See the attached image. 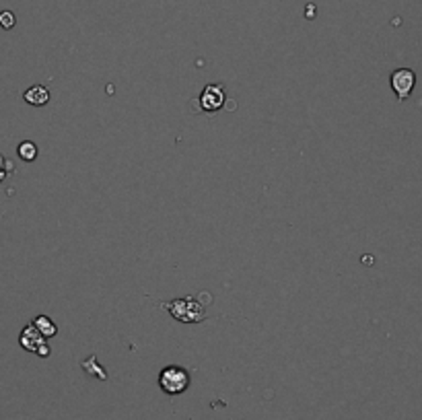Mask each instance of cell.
<instances>
[{"instance_id": "6da1fadb", "label": "cell", "mask_w": 422, "mask_h": 420, "mask_svg": "<svg viewBox=\"0 0 422 420\" xmlns=\"http://www.w3.org/2000/svg\"><path fill=\"white\" fill-rule=\"evenodd\" d=\"M163 309L169 311V315L182 324H200L209 317L204 305L200 303L196 297H180L173 301H163L161 303Z\"/></svg>"}, {"instance_id": "7a4b0ae2", "label": "cell", "mask_w": 422, "mask_h": 420, "mask_svg": "<svg viewBox=\"0 0 422 420\" xmlns=\"http://www.w3.org/2000/svg\"><path fill=\"white\" fill-rule=\"evenodd\" d=\"M159 385L167 396H177L184 394L189 385V373L184 367L169 365L159 373Z\"/></svg>"}, {"instance_id": "3957f363", "label": "cell", "mask_w": 422, "mask_h": 420, "mask_svg": "<svg viewBox=\"0 0 422 420\" xmlns=\"http://www.w3.org/2000/svg\"><path fill=\"white\" fill-rule=\"evenodd\" d=\"M389 85L399 101H406L416 87V72L410 69L394 70L389 74Z\"/></svg>"}, {"instance_id": "277c9868", "label": "cell", "mask_w": 422, "mask_h": 420, "mask_svg": "<svg viewBox=\"0 0 422 420\" xmlns=\"http://www.w3.org/2000/svg\"><path fill=\"white\" fill-rule=\"evenodd\" d=\"M19 344H21V349L29 350V352H35V354H40V356H49V346H47L46 338L35 329L33 324H29V326L23 327V332H21V336H19Z\"/></svg>"}, {"instance_id": "5b68a950", "label": "cell", "mask_w": 422, "mask_h": 420, "mask_svg": "<svg viewBox=\"0 0 422 420\" xmlns=\"http://www.w3.org/2000/svg\"><path fill=\"white\" fill-rule=\"evenodd\" d=\"M200 107L209 114L218 112L225 105V89L223 85H206L200 93Z\"/></svg>"}, {"instance_id": "8992f818", "label": "cell", "mask_w": 422, "mask_h": 420, "mask_svg": "<svg viewBox=\"0 0 422 420\" xmlns=\"http://www.w3.org/2000/svg\"><path fill=\"white\" fill-rule=\"evenodd\" d=\"M23 99L29 105H35V107H42L49 101V91H47L44 85H33L29 87L23 93Z\"/></svg>"}, {"instance_id": "52a82bcc", "label": "cell", "mask_w": 422, "mask_h": 420, "mask_svg": "<svg viewBox=\"0 0 422 420\" xmlns=\"http://www.w3.org/2000/svg\"><path fill=\"white\" fill-rule=\"evenodd\" d=\"M31 324L35 326V329H37V332H40V334H42L46 340L47 338H54V336L58 334V326H56V324H54V322H52L47 315H37V317H35Z\"/></svg>"}, {"instance_id": "ba28073f", "label": "cell", "mask_w": 422, "mask_h": 420, "mask_svg": "<svg viewBox=\"0 0 422 420\" xmlns=\"http://www.w3.org/2000/svg\"><path fill=\"white\" fill-rule=\"evenodd\" d=\"M37 144L35 142H31V140H23L21 144H19V148H17V155L21 157V161H27V163H31V161H35L37 159Z\"/></svg>"}, {"instance_id": "9c48e42d", "label": "cell", "mask_w": 422, "mask_h": 420, "mask_svg": "<svg viewBox=\"0 0 422 420\" xmlns=\"http://www.w3.org/2000/svg\"><path fill=\"white\" fill-rule=\"evenodd\" d=\"M83 369H85L87 373L93 375V377H95V373H97V377H99V379H103V381L107 379V373H105V369L97 365V358H95V356H89V358H87V361L83 363Z\"/></svg>"}, {"instance_id": "30bf717a", "label": "cell", "mask_w": 422, "mask_h": 420, "mask_svg": "<svg viewBox=\"0 0 422 420\" xmlns=\"http://www.w3.org/2000/svg\"><path fill=\"white\" fill-rule=\"evenodd\" d=\"M11 171H15V167H13V163L0 153V182H4L6 177H8V173Z\"/></svg>"}, {"instance_id": "8fae6325", "label": "cell", "mask_w": 422, "mask_h": 420, "mask_svg": "<svg viewBox=\"0 0 422 420\" xmlns=\"http://www.w3.org/2000/svg\"><path fill=\"white\" fill-rule=\"evenodd\" d=\"M0 27L2 29H13L15 27V15L11 11H2L0 13Z\"/></svg>"}]
</instances>
